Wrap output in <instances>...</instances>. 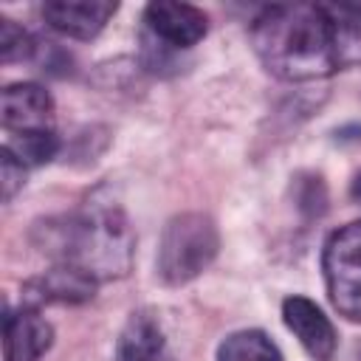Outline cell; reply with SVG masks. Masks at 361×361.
Listing matches in <instances>:
<instances>
[{
  "label": "cell",
  "mask_w": 361,
  "mask_h": 361,
  "mask_svg": "<svg viewBox=\"0 0 361 361\" xmlns=\"http://www.w3.org/2000/svg\"><path fill=\"white\" fill-rule=\"evenodd\" d=\"M251 45L274 76L313 82L361 62V23L336 3H274L254 17Z\"/></svg>",
  "instance_id": "1"
},
{
  "label": "cell",
  "mask_w": 361,
  "mask_h": 361,
  "mask_svg": "<svg viewBox=\"0 0 361 361\" xmlns=\"http://www.w3.org/2000/svg\"><path fill=\"white\" fill-rule=\"evenodd\" d=\"M31 240L54 262L73 265L96 282L121 279L133 268L135 234L113 197L90 195L82 209L34 223Z\"/></svg>",
  "instance_id": "2"
},
{
  "label": "cell",
  "mask_w": 361,
  "mask_h": 361,
  "mask_svg": "<svg viewBox=\"0 0 361 361\" xmlns=\"http://www.w3.org/2000/svg\"><path fill=\"white\" fill-rule=\"evenodd\" d=\"M217 248H220V234L209 214L203 212L175 214L161 231L158 257H155L158 279L172 288L192 282L214 262Z\"/></svg>",
  "instance_id": "3"
},
{
  "label": "cell",
  "mask_w": 361,
  "mask_h": 361,
  "mask_svg": "<svg viewBox=\"0 0 361 361\" xmlns=\"http://www.w3.org/2000/svg\"><path fill=\"white\" fill-rule=\"evenodd\" d=\"M322 271L333 307L350 322H361V220H353L327 237Z\"/></svg>",
  "instance_id": "4"
},
{
  "label": "cell",
  "mask_w": 361,
  "mask_h": 361,
  "mask_svg": "<svg viewBox=\"0 0 361 361\" xmlns=\"http://www.w3.org/2000/svg\"><path fill=\"white\" fill-rule=\"evenodd\" d=\"M144 28L158 42L180 51L197 45L209 31V17L189 3L155 0L144 8Z\"/></svg>",
  "instance_id": "5"
},
{
  "label": "cell",
  "mask_w": 361,
  "mask_h": 361,
  "mask_svg": "<svg viewBox=\"0 0 361 361\" xmlns=\"http://www.w3.org/2000/svg\"><path fill=\"white\" fill-rule=\"evenodd\" d=\"M0 118L8 135L54 130V99L37 82L8 85L0 96Z\"/></svg>",
  "instance_id": "6"
},
{
  "label": "cell",
  "mask_w": 361,
  "mask_h": 361,
  "mask_svg": "<svg viewBox=\"0 0 361 361\" xmlns=\"http://www.w3.org/2000/svg\"><path fill=\"white\" fill-rule=\"evenodd\" d=\"M282 322L299 338L305 353L313 361H333L338 350V336L333 322L322 313V307L307 296H288L282 302Z\"/></svg>",
  "instance_id": "7"
},
{
  "label": "cell",
  "mask_w": 361,
  "mask_h": 361,
  "mask_svg": "<svg viewBox=\"0 0 361 361\" xmlns=\"http://www.w3.org/2000/svg\"><path fill=\"white\" fill-rule=\"evenodd\" d=\"M54 344V327L39 316L34 305L3 313V358L6 361H39Z\"/></svg>",
  "instance_id": "8"
},
{
  "label": "cell",
  "mask_w": 361,
  "mask_h": 361,
  "mask_svg": "<svg viewBox=\"0 0 361 361\" xmlns=\"http://www.w3.org/2000/svg\"><path fill=\"white\" fill-rule=\"evenodd\" d=\"M116 3L107 0H48L42 3V20L62 37L93 39L116 14Z\"/></svg>",
  "instance_id": "9"
},
{
  "label": "cell",
  "mask_w": 361,
  "mask_h": 361,
  "mask_svg": "<svg viewBox=\"0 0 361 361\" xmlns=\"http://www.w3.org/2000/svg\"><path fill=\"white\" fill-rule=\"evenodd\" d=\"M99 282L87 276L85 271L73 265L54 262L45 274L25 282V305H42V302H59V305H82L96 296Z\"/></svg>",
  "instance_id": "10"
},
{
  "label": "cell",
  "mask_w": 361,
  "mask_h": 361,
  "mask_svg": "<svg viewBox=\"0 0 361 361\" xmlns=\"http://www.w3.org/2000/svg\"><path fill=\"white\" fill-rule=\"evenodd\" d=\"M113 361H178L166 344L161 322L149 310L130 313L127 324L118 333Z\"/></svg>",
  "instance_id": "11"
},
{
  "label": "cell",
  "mask_w": 361,
  "mask_h": 361,
  "mask_svg": "<svg viewBox=\"0 0 361 361\" xmlns=\"http://www.w3.org/2000/svg\"><path fill=\"white\" fill-rule=\"evenodd\" d=\"M217 361H285L279 347L262 330H237L217 347Z\"/></svg>",
  "instance_id": "12"
},
{
  "label": "cell",
  "mask_w": 361,
  "mask_h": 361,
  "mask_svg": "<svg viewBox=\"0 0 361 361\" xmlns=\"http://www.w3.org/2000/svg\"><path fill=\"white\" fill-rule=\"evenodd\" d=\"M25 166H42L59 152V138L54 130L45 133H28V135H11L6 144Z\"/></svg>",
  "instance_id": "13"
},
{
  "label": "cell",
  "mask_w": 361,
  "mask_h": 361,
  "mask_svg": "<svg viewBox=\"0 0 361 361\" xmlns=\"http://www.w3.org/2000/svg\"><path fill=\"white\" fill-rule=\"evenodd\" d=\"M293 203H296V209L307 220L322 217L327 212V186H324L322 175H316V172H299L293 178Z\"/></svg>",
  "instance_id": "14"
},
{
  "label": "cell",
  "mask_w": 361,
  "mask_h": 361,
  "mask_svg": "<svg viewBox=\"0 0 361 361\" xmlns=\"http://www.w3.org/2000/svg\"><path fill=\"white\" fill-rule=\"evenodd\" d=\"M37 51H39V45L34 42V37L23 25H17L8 17H0V59L6 65L34 59Z\"/></svg>",
  "instance_id": "15"
},
{
  "label": "cell",
  "mask_w": 361,
  "mask_h": 361,
  "mask_svg": "<svg viewBox=\"0 0 361 361\" xmlns=\"http://www.w3.org/2000/svg\"><path fill=\"white\" fill-rule=\"evenodd\" d=\"M25 183V164L8 149H0V192H3V203H8Z\"/></svg>",
  "instance_id": "16"
},
{
  "label": "cell",
  "mask_w": 361,
  "mask_h": 361,
  "mask_svg": "<svg viewBox=\"0 0 361 361\" xmlns=\"http://www.w3.org/2000/svg\"><path fill=\"white\" fill-rule=\"evenodd\" d=\"M350 197H353L355 203H361V172H355L353 183H350Z\"/></svg>",
  "instance_id": "17"
}]
</instances>
